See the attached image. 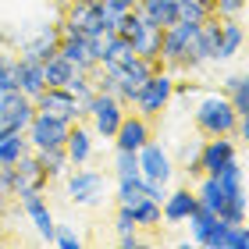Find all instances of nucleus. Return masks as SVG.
<instances>
[{
  "label": "nucleus",
  "mask_w": 249,
  "mask_h": 249,
  "mask_svg": "<svg viewBox=\"0 0 249 249\" xmlns=\"http://www.w3.org/2000/svg\"><path fill=\"white\" fill-rule=\"evenodd\" d=\"M196 128L203 135H235L239 132V110L231 107L228 93H199V104L192 110Z\"/></svg>",
  "instance_id": "nucleus-1"
},
{
  "label": "nucleus",
  "mask_w": 249,
  "mask_h": 249,
  "mask_svg": "<svg viewBox=\"0 0 249 249\" xmlns=\"http://www.w3.org/2000/svg\"><path fill=\"white\" fill-rule=\"evenodd\" d=\"M171 96H175V78L167 71H153L135 96V110L142 118H160V110L171 104Z\"/></svg>",
  "instance_id": "nucleus-2"
},
{
  "label": "nucleus",
  "mask_w": 249,
  "mask_h": 249,
  "mask_svg": "<svg viewBox=\"0 0 249 249\" xmlns=\"http://www.w3.org/2000/svg\"><path fill=\"white\" fill-rule=\"evenodd\" d=\"M36 104V110H43V114H53V118H64V121H86L89 114L82 110V104H78V96L71 93V89L64 86H47L43 93L32 100Z\"/></svg>",
  "instance_id": "nucleus-3"
},
{
  "label": "nucleus",
  "mask_w": 249,
  "mask_h": 249,
  "mask_svg": "<svg viewBox=\"0 0 249 249\" xmlns=\"http://www.w3.org/2000/svg\"><path fill=\"white\" fill-rule=\"evenodd\" d=\"M89 118H93V128L100 139H114L121 121H124V104L114 93H93L89 100Z\"/></svg>",
  "instance_id": "nucleus-4"
},
{
  "label": "nucleus",
  "mask_w": 249,
  "mask_h": 249,
  "mask_svg": "<svg viewBox=\"0 0 249 249\" xmlns=\"http://www.w3.org/2000/svg\"><path fill=\"white\" fill-rule=\"evenodd\" d=\"M68 132H71V121H64V118H53V114H43V110H36L29 121V142H32V150H47V146H64L68 142Z\"/></svg>",
  "instance_id": "nucleus-5"
},
{
  "label": "nucleus",
  "mask_w": 249,
  "mask_h": 249,
  "mask_svg": "<svg viewBox=\"0 0 249 249\" xmlns=\"http://www.w3.org/2000/svg\"><path fill=\"white\" fill-rule=\"evenodd\" d=\"M228 224H231V221L217 217V213L207 210V207H196V210L189 213V231H192V239H196L199 246H207V249H224V231H228Z\"/></svg>",
  "instance_id": "nucleus-6"
},
{
  "label": "nucleus",
  "mask_w": 249,
  "mask_h": 249,
  "mask_svg": "<svg viewBox=\"0 0 249 249\" xmlns=\"http://www.w3.org/2000/svg\"><path fill=\"white\" fill-rule=\"evenodd\" d=\"M107 75H114V82H118V100L124 107L128 104H135V96H139V89H142V82L153 75V64L150 61H142V57H135V61H128V64H121V68H110Z\"/></svg>",
  "instance_id": "nucleus-7"
},
{
  "label": "nucleus",
  "mask_w": 249,
  "mask_h": 249,
  "mask_svg": "<svg viewBox=\"0 0 249 249\" xmlns=\"http://www.w3.org/2000/svg\"><path fill=\"white\" fill-rule=\"evenodd\" d=\"M107 178L104 171H93V167H78V171L68 175V196H71L78 207H96L104 199Z\"/></svg>",
  "instance_id": "nucleus-8"
},
{
  "label": "nucleus",
  "mask_w": 249,
  "mask_h": 249,
  "mask_svg": "<svg viewBox=\"0 0 249 249\" xmlns=\"http://www.w3.org/2000/svg\"><path fill=\"white\" fill-rule=\"evenodd\" d=\"M171 171H175V167H171V157H167V150H164V146L160 142H146L142 146V150H139V175L146 178V182H171Z\"/></svg>",
  "instance_id": "nucleus-9"
},
{
  "label": "nucleus",
  "mask_w": 249,
  "mask_h": 249,
  "mask_svg": "<svg viewBox=\"0 0 249 249\" xmlns=\"http://www.w3.org/2000/svg\"><path fill=\"white\" fill-rule=\"evenodd\" d=\"M15 167V196H21V192H43L50 185V175L43 171V164L36 160V153H25L18 164H11Z\"/></svg>",
  "instance_id": "nucleus-10"
},
{
  "label": "nucleus",
  "mask_w": 249,
  "mask_h": 249,
  "mask_svg": "<svg viewBox=\"0 0 249 249\" xmlns=\"http://www.w3.org/2000/svg\"><path fill=\"white\" fill-rule=\"evenodd\" d=\"M239 150H235L231 135H207V142L199 146V160H203V175H217L228 160H235Z\"/></svg>",
  "instance_id": "nucleus-11"
},
{
  "label": "nucleus",
  "mask_w": 249,
  "mask_h": 249,
  "mask_svg": "<svg viewBox=\"0 0 249 249\" xmlns=\"http://www.w3.org/2000/svg\"><path fill=\"white\" fill-rule=\"evenodd\" d=\"M21 210L32 217V224H36V231L43 235L47 242H53V231H57V224H53V213L47 207V199H43V192H21Z\"/></svg>",
  "instance_id": "nucleus-12"
},
{
  "label": "nucleus",
  "mask_w": 249,
  "mask_h": 249,
  "mask_svg": "<svg viewBox=\"0 0 249 249\" xmlns=\"http://www.w3.org/2000/svg\"><path fill=\"white\" fill-rule=\"evenodd\" d=\"M135 57H142V61H150L153 64V71H164V61H160V47H164V29L160 25H153V21H146L142 32L135 36Z\"/></svg>",
  "instance_id": "nucleus-13"
},
{
  "label": "nucleus",
  "mask_w": 249,
  "mask_h": 249,
  "mask_svg": "<svg viewBox=\"0 0 249 249\" xmlns=\"http://www.w3.org/2000/svg\"><path fill=\"white\" fill-rule=\"evenodd\" d=\"M146 142H150V124H146V118L142 114H124L121 128L114 135V146L118 150H135L139 153Z\"/></svg>",
  "instance_id": "nucleus-14"
},
{
  "label": "nucleus",
  "mask_w": 249,
  "mask_h": 249,
  "mask_svg": "<svg viewBox=\"0 0 249 249\" xmlns=\"http://www.w3.org/2000/svg\"><path fill=\"white\" fill-rule=\"evenodd\" d=\"M196 207H199V199H196V192H192V189H175V192H167V196H164L160 213H164L167 224H185L189 213Z\"/></svg>",
  "instance_id": "nucleus-15"
},
{
  "label": "nucleus",
  "mask_w": 249,
  "mask_h": 249,
  "mask_svg": "<svg viewBox=\"0 0 249 249\" xmlns=\"http://www.w3.org/2000/svg\"><path fill=\"white\" fill-rule=\"evenodd\" d=\"M57 53L64 61H71L78 71H89L93 75L96 71V57H93V50H89V39L86 36H61V47H57Z\"/></svg>",
  "instance_id": "nucleus-16"
},
{
  "label": "nucleus",
  "mask_w": 249,
  "mask_h": 249,
  "mask_svg": "<svg viewBox=\"0 0 249 249\" xmlns=\"http://www.w3.org/2000/svg\"><path fill=\"white\" fill-rule=\"evenodd\" d=\"M64 150H68V160H71V167H82L89 157H93V132H89L82 121H75L71 132H68Z\"/></svg>",
  "instance_id": "nucleus-17"
},
{
  "label": "nucleus",
  "mask_w": 249,
  "mask_h": 249,
  "mask_svg": "<svg viewBox=\"0 0 249 249\" xmlns=\"http://www.w3.org/2000/svg\"><path fill=\"white\" fill-rule=\"evenodd\" d=\"M18 89L29 100H36L43 89H47V75H43V61L32 57H18Z\"/></svg>",
  "instance_id": "nucleus-18"
},
{
  "label": "nucleus",
  "mask_w": 249,
  "mask_h": 249,
  "mask_svg": "<svg viewBox=\"0 0 249 249\" xmlns=\"http://www.w3.org/2000/svg\"><path fill=\"white\" fill-rule=\"evenodd\" d=\"M246 43V29L239 18H221V50H217V61H231L235 53L242 50Z\"/></svg>",
  "instance_id": "nucleus-19"
},
{
  "label": "nucleus",
  "mask_w": 249,
  "mask_h": 249,
  "mask_svg": "<svg viewBox=\"0 0 249 249\" xmlns=\"http://www.w3.org/2000/svg\"><path fill=\"white\" fill-rule=\"evenodd\" d=\"M139 15L153 25L167 29L178 21V0H139Z\"/></svg>",
  "instance_id": "nucleus-20"
},
{
  "label": "nucleus",
  "mask_w": 249,
  "mask_h": 249,
  "mask_svg": "<svg viewBox=\"0 0 249 249\" xmlns=\"http://www.w3.org/2000/svg\"><path fill=\"white\" fill-rule=\"evenodd\" d=\"M135 61V47H132V39H124V36H110L107 39V50H104V57H100V68L104 71H110V68H121V64H128Z\"/></svg>",
  "instance_id": "nucleus-21"
},
{
  "label": "nucleus",
  "mask_w": 249,
  "mask_h": 249,
  "mask_svg": "<svg viewBox=\"0 0 249 249\" xmlns=\"http://www.w3.org/2000/svg\"><path fill=\"white\" fill-rule=\"evenodd\" d=\"M32 153H36V160L43 164V171L50 175V182H53V178H64L68 167H71L64 146H47V150H32Z\"/></svg>",
  "instance_id": "nucleus-22"
},
{
  "label": "nucleus",
  "mask_w": 249,
  "mask_h": 249,
  "mask_svg": "<svg viewBox=\"0 0 249 249\" xmlns=\"http://www.w3.org/2000/svg\"><path fill=\"white\" fill-rule=\"evenodd\" d=\"M29 150H32V142H29L25 132H7V135H0V164H18Z\"/></svg>",
  "instance_id": "nucleus-23"
},
{
  "label": "nucleus",
  "mask_w": 249,
  "mask_h": 249,
  "mask_svg": "<svg viewBox=\"0 0 249 249\" xmlns=\"http://www.w3.org/2000/svg\"><path fill=\"white\" fill-rule=\"evenodd\" d=\"M128 210H132V217H135V224H139V228H160V221H164L160 203L150 199V196H142V199L128 203Z\"/></svg>",
  "instance_id": "nucleus-24"
},
{
  "label": "nucleus",
  "mask_w": 249,
  "mask_h": 249,
  "mask_svg": "<svg viewBox=\"0 0 249 249\" xmlns=\"http://www.w3.org/2000/svg\"><path fill=\"white\" fill-rule=\"evenodd\" d=\"M78 71V68L71 61H64L61 53L57 57H50V61H43V75H47V86H68V78H71Z\"/></svg>",
  "instance_id": "nucleus-25"
},
{
  "label": "nucleus",
  "mask_w": 249,
  "mask_h": 249,
  "mask_svg": "<svg viewBox=\"0 0 249 249\" xmlns=\"http://www.w3.org/2000/svg\"><path fill=\"white\" fill-rule=\"evenodd\" d=\"M114 178H142L139 175V153L135 150H118L114 153Z\"/></svg>",
  "instance_id": "nucleus-26"
},
{
  "label": "nucleus",
  "mask_w": 249,
  "mask_h": 249,
  "mask_svg": "<svg viewBox=\"0 0 249 249\" xmlns=\"http://www.w3.org/2000/svg\"><path fill=\"white\" fill-rule=\"evenodd\" d=\"M213 15L210 7H203L199 0H178V21H207Z\"/></svg>",
  "instance_id": "nucleus-27"
},
{
  "label": "nucleus",
  "mask_w": 249,
  "mask_h": 249,
  "mask_svg": "<svg viewBox=\"0 0 249 249\" xmlns=\"http://www.w3.org/2000/svg\"><path fill=\"white\" fill-rule=\"evenodd\" d=\"M224 249H249V224L246 221L228 224V231H224Z\"/></svg>",
  "instance_id": "nucleus-28"
},
{
  "label": "nucleus",
  "mask_w": 249,
  "mask_h": 249,
  "mask_svg": "<svg viewBox=\"0 0 249 249\" xmlns=\"http://www.w3.org/2000/svg\"><path fill=\"white\" fill-rule=\"evenodd\" d=\"M246 11V0H213V15L217 18H239Z\"/></svg>",
  "instance_id": "nucleus-29"
},
{
  "label": "nucleus",
  "mask_w": 249,
  "mask_h": 249,
  "mask_svg": "<svg viewBox=\"0 0 249 249\" xmlns=\"http://www.w3.org/2000/svg\"><path fill=\"white\" fill-rule=\"evenodd\" d=\"M53 242H57L61 249H78V246H82L78 231H75V228H68V224H57V231H53Z\"/></svg>",
  "instance_id": "nucleus-30"
},
{
  "label": "nucleus",
  "mask_w": 249,
  "mask_h": 249,
  "mask_svg": "<svg viewBox=\"0 0 249 249\" xmlns=\"http://www.w3.org/2000/svg\"><path fill=\"white\" fill-rule=\"evenodd\" d=\"M15 196V167L11 164H0V203Z\"/></svg>",
  "instance_id": "nucleus-31"
},
{
  "label": "nucleus",
  "mask_w": 249,
  "mask_h": 249,
  "mask_svg": "<svg viewBox=\"0 0 249 249\" xmlns=\"http://www.w3.org/2000/svg\"><path fill=\"white\" fill-rule=\"evenodd\" d=\"M114 228H118V235H124V231H135V228H139V224H135V217H132V210H128V207H121V203H118Z\"/></svg>",
  "instance_id": "nucleus-32"
},
{
  "label": "nucleus",
  "mask_w": 249,
  "mask_h": 249,
  "mask_svg": "<svg viewBox=\"0 0 249 249\" xmlns=\"http://www.w3.org/2000/svg\"><path fill=\"white\" fill-rule=\"evenodd\" d=\"M118 242H121V249H139L142 246V239L135 231H124V235H118Z\"/></svg>",
  "instance_id": "nucleus-33"
},
{
  "label": "nucleus",
  "mask_w": 249,
  "mask_h": 249,
  "mask_svg": "<svg viewBox=\"0 0 249 249\" xmlns=\"http://www.w3.org/2000/svg\"><path fill=\"white\" fill-rule=\"evenodd\" d=\"M239 135L249 142V114H242V118H239Z\"/></svg>",
  "instance_id": "nucleus-34"
},
{
  "label": "nucleus",
  "mask_w": 249,
  "mask_h": 249,
  "mask_svg": "<svg viewBox=\"0 0 249 249\" xmlns=\"http://www.w3.org/2000/svg\"><path fill=\"white\" fill-rule=\"evenodd\" d=\"M0 50H4V36H0Z\"/></svg>",
  "instance_id": "nucleus-35"
}]
</instances>
